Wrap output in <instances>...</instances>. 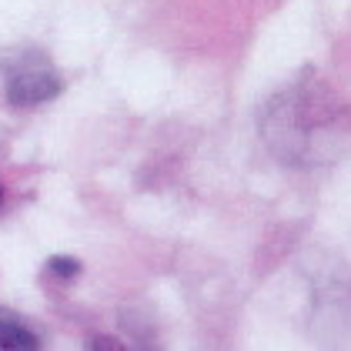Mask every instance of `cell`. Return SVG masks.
Listing matches in <instances>:
<instances>
[{
  "label": "cell",
  "mask_w": 351,
  "mask_h": 351,
  "mask_svg": "<svg viewBox=\"0 0 351 351\" xmlns=\"http://www.w3.org/2000/svg\"><path fill=\"white\" fill-rule=\"evenodd\" d=\"M60 74L40 54H21L7 64V97L17 108H37L60 94Z\"/></svg>",
  "instance_id": "2"
},
{
  "label": "cell",
  "mask_w": 351,
  "mask_h": 351,
  "mask_svg": "<svg viewBox=\"0 0 351 351\" xmlns=\"http://www.w3.org/2000/svg\"><path fill=\"white\" fill-rule=\"evenodd\" d=\"M0 201H3V191H0Z\"/></svg>",
  "instance_id": "5"
},
{
  "label": "cell",
  "mask_w": 351,
  "mask_h": 351,
  "mask_svg": "<svg viewBox=\"0 0 351 351\" xmlns=\"http://www.w3.org/2000/svg\"><path fill=\"white\" fill-rule=\"evenodd\" d=\"M261 131L281 161L311 164L335 154L338 134L345 131V114L322 87L295 84L291 90L271 97Z\"/></svg>",
  "instance_id": "1"
},
{
  "label": "cell",
  "mask_w": 351,
  "mask_h": 351,
  "mask_svg": "<svg viewBox=\"0 0 351 351\" xmlns=\"http://www.w3.org/2000/svg\"><path fill=\"white\" fill-rule=\"evenodd\" d=\"M51 271L60 274V278H74V274L81 271V265H77L74 258H51Z\"/></svg>",
  "instance_id": "4"
},
{
  "label": "cell",
  "mask_w": 351,
  "mask_h": 351,
  "mask_svg": "<svg viewBox=\"0 0 351 351\" xmlns=\"http://www.w3.org/2000/svg\"><path fill=\"white\" fill-rule=\"evenodd\" d=\"M37 345L40 338L24 318L0 308V351H34Z\"/></svg>",
  "instance_id": "3"
}]
</instances>
